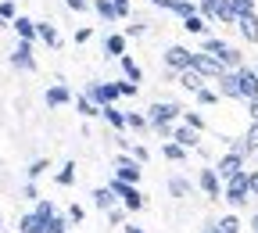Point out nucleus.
<instances>
[{
  "label": "nucleus",
  "mask_w": 258,
  "mask_h": 233,
  "mask_svg": "<svg viewBox=\"0 0 258 233\" xmlns=\"http://www.w3.org/2000/svg\"><path fill=\"white\" fill-rule=\"evenodd\" d=\"M176 119H183V108H179V104H172V101H154V104L147 108V122H151V129L172 126Z\"/></svg>",
  "instance_id": "obj_1"
},
{
  "label": "nucleus",
  "mask_w": 258,
  "mask_h": 233,
  "mask_svg": "<svg viewBox=\"0 0 258 233\" xmlns=\"http://www.w3.org/2000/svg\"><path fill=\"white\" fill-rule=\"evenodd\" d=\"M247 194H251V176H247V172H237L233 180H226V190H222V197H226V201H230L233 208L247 205Z\"/></svg>",
  "instance_id": "obj_2"
},
{
  "label": "nucleus",
  "mask_w": 258,
  "mask_h": 233,
  "mask_svg": "<svg viewBox=\"0 0 258 233\" xmlns=\"http://www.w3.org/2000/svg\"><path fill=\"white\" fill-rule=\"evenodd\" d=\"M108 187L115 190V197H122L125 212H140V208H144V194L137 190V183H125V180H118V176H115Z\"/></svg>",
  "instance_id": "obj_3"
},
{
  "label": "nucleus",
  "mask_w": 258,
  "mask_h": 233,
  "mask_svg": "<svg viewBox=\"0 0 258 233\" xmlns=\"http://www.w3.org/2000/svg\"><path fill=\"white\" fill-rule=\"evenodd\" d=\"M190 69H198L205 79H222L226 72H230V69H226V61H219V57H215V54H208V50L194 54V65H190Z\"/></svg>",
  "instance_id": "obj_4"
},
{
  "label": "nucleus",
  "mask_w": 258,
  "mask_h": 233,
  "mask_svg": "<svg viewBox=\"0 0 258 233\" xmlns=\"http://www.w3.org/2000/svg\"><path fill=\"white\" fill-rule=\"evenodd\" d=\"M205 50L215 54L219 61H226V69H240V50H237V47H230V43H222V40L208 36V40H205Z\"/></svg>",
  "instance_id": "obj_5"
},
{
  "label": "nucleus",
  "mask_w": 258,
  "mask_h": 233,
  "mask_svg": "<svg viewBox=\"0 0 258 233\" xmlns=\"http://www.w3.org/2000/svg\"><path fill=\"white\" fill-rule=\"evenodd\" d=\"M86 93H90L101 108H104V104H115L118 97H122V93H118V83H90V86H86Z\"/></svg>",
  "instance_id": "obj_6"
},
{
  "label": "nucleus",
  "mask_w": 258,
  "mask_h": 233,
  "mask_svg": "<svg viewBox=\"0 0 258 233\" xmlns=\"http://www.w3.org/2000/svg\"><path fill=\"white\" fill-rule=\"evenodd\" d=\"M115 176L125 180V183H137V180H140V158L118 154V158H115Z\"/></svg>",
  "instance_id": "obj_7"
},
{
  "label": "nucleus",
  "mask_w": 258,
  "mask_h": 233,
  "mask_svg": "<svg viewBox=\"0 0 258 233\" xmlns=\"http://www.w3.org/2000/svg\"><path fill=\"white\" fill-rule=\"evenodd\" d=\"M165 65H169L172 72H183V69H190V65H194V50H186V47L172 43V47L165 50Z\"/></svg>",
  "instance_id": "obj_8"
},
{
  "label": "nucleus",
  "mask_w": 258,
  "mask_h": 233,
  "mask_svg": "<svg viewBox=\"0 0 258 233\" xmlns=\"http://www.w3.org/2000/svg\"><path fill=\"white\" fill-rule=\"evenodd\" d=\"M198 187H201L208 197H219V194L226 190V183H222V176H219L215 169H201V172H198Z\"/></svg>",
  "instance_id": "obj_9"
},
{
  "label": "nucleus",
  "mask_w": 258,
  "mask_h": 233,
  "mask_svg": "<svg viewBox=\"0 0 258 233\" xmlns=\"http://www.w3.org/2000/svg\"><path fill=\"white\" fill-rule=\"evenodd\" d=\"M215 172L222 176V183H226V180H233L237 172H244V158L230 151V154H226V158H219V165H215Z\"/></svg>",
  "instance_id": "obj_10"
},
{
  "label": "nucleus",
  "mask_w": 258,
  "mask_h": 233,
  "mask_svg": "<svg viewBox=\"0 0 258 233\" xmlns=\"http://www.w3.org/2000/svg\"><path fill=\"white\" fill-rule=\"evenodd\" d=\"M237 76H240V97L244 101H251V97H258V69H237Z\"/></svg>",
  "instance_id": "obj_11"
},
{
  "label": "nucleus",
  "mask_w": 258,
  "mask_h": 233,
  "mask_svg": "<svg viewBox=\"0 0 258 233\" xmlns=\"http://www.w3.org/2000/svg\"><path fill=\"white\" fill-rule=\"evenodd\" d=\"M11 65H15V69H22V72H32V69H36V57H32V43H29V40L18 43V50L11 54Z\"/></svg>",
  "instance_id": "obj_12"
},
{
  "label": "nucleus",
  "mask_w": 258,
  "mask_h": 233,
  "mask_svg": "<svg viewBox=\"0 0 258 233\" xmlns=\"http://www.w3.org/2000/svg\"><path fill=\"white\" fill-rule=\"evenodd\" d=\"M176 83H179L183 90H190V93L205 90V76H201L198 69H183V72H176Z\"/></svg>",
  "instance_id": "obj_13"
},
{
  "label": "nucleus",
  "mask_w": 258,
  "mask_h": 233,
  "mask_svg": "<svg viewBox=\"0 0 258 233\" xmlns=\"http://www.w3.org/2000/svg\"><path fill=\"white\" fill-rule=\"evenodd\" d=\"M43 101H47V108H64V104L72 101V90L64 86V83H54V86L47 90V97H43Z\"/></svg>",
  "instance_id": "obj_14"
},
{
  "label": "nucleus",
  "mask_w": 258,
  "mask_h": 233,
  "mask_svg": "<svg viewBox=\"0 0 258 233\" xmlns=\"http://www.w3.org/2000/svg\"><path fill=\"white\" fill-rule=\"evenodd\" d=\"M219 93H222V97H237V101H244V97H240V76H237V69H230V72L219 79Z\"/></svg>",
  "instance_id": "obj_15"
},
{
  "label": "nucleus",
  "mask_w": 258,
  "mask_h": 233,
  "mask_svg": "<svg viewBox=\"0 0 258 233\" xmlns=\"http://www.w3.org/2000/svg\"><path fill=\"white\" fill-rule=\"evenodd\" d=\"M198 133H201V129H194V126H186V122H183L179 129H172V140H176V144H183V147H198Z\"/></svg>",
  "instance_id": "obj_16"
},
{
  "label": "nucleus",
  "mask_w": 258,
  "mask_h": 233,
  "mask_svg": "<svg viewBox=\"0 0 258 233\" xmlns=\"http://www.w3.org/2000/svg\"><path fill=\"white\" fill-rule=\"evenodd\" d=\"M237 29H240V36H244L247 43H258V15H244V18L237 22Z\"/></svg>",
  "instance_id": "obj_17"
},
{
  "label": "nucleus",
  "mask_w": 258,
  "mask_h": 233,
  "mask_svg": "<svg viewBox=\"0 0 258 233\" xmlns=\"http://www.w3.org/2000/svg\"><path fill=\"white\" fill-rule=\"evenodd\" d=\"M76 111H79V115H86V119H93V115H104V108H101V104H97V101H93V97H90V93H83V97H76Z\"/></svg>",
  "instance_id": "obj_18"
},
{
  "label": "nucleus",
  "mask_w": 258,
  "mask_h": 233,
  "mask_svg": "<svg viewBox=\"0 0 258 233\" xmlns=\"http://www.w3.org/2000/svg\"><path fill=\"white\" fill-rule=\"evenodd\" d=\"M93 205L101 208V212H111V208H115V190H111V187H97V190H93Z\"/></svg>",
  "instance_id": "obj_19"
},
{
  "label": "nucleus",
  "mask_w": 258,
  "mask_h": 233,
  "mask_svg": "<svg viewBox=\"0 0 258 233\" xmlns=\"http://www.w3.org/2000/svg\"><path fill=\"white\" fill-rule=\"evenodd\" d=\"M11 25L18 29V36H22V40H29V43H32V40H36V22H32V18H25V15H18V18H15Z\"/></svg>",
  "instance_id": "obj_20"
},
{
  "label": "nucleus",
  "mask_w": 258,
  "mask_h": 233,
  "mask_svg": "<svg viewBox=\"0 0 258 233\" xmlns=\"http://www.w3.org/2000/svg\"><path fill=\"white\" fill-rule=\"evenodd\" d=\"M43 229V219L36 215V212H25L22 219H18V233H40Z\"/></svg>",
  "instance_id": "obj_21"
},
{
  "label": "nucleus",
  "mask_w": 258,
  "mask_h": 233,
  "mask_svg": "<svg viewBox=\"0 0 258 233\" xmlns=\"http://www.w3.org/2000/svg\"><path fill=\"white\" fill-rule=\"evenodd\" d=\"M93 11L101 15L104 22H115V18H118V8H115V0H93Z\"/></svg>",
  "instance_id": "obj_22"
},
{
  "label": "nucleus",
  "mask_w": 258,
  "mask_h": 233,
  "mask_svg": "<svg viewBox=\"0 0 258 233\" xmlns=\"http://www.w3.org/2000/svg\"><path fill=\"white\" fill-rule=\"evenodd\" d=\"M208 233H240V219H237V215H226V219H219Z\"/></svg>",
  "instance_id": "obj_23"
},
{
  "label": "nucleus",
  "mask_w": 258,
  "mask_h": 233,
  "mask_svg": "<svg viewBox=\"0 0 258 233\" xmlns=\"http://www.w3.org/2000/svg\"><path fill=\"white\" fill-rule=\"evenodd\" d=\"M69 222H72L69 215H54V219H47V222H43V229H40V233H69Z\"/></svg>",
  "instance_id": "obj_24"
},
{
  "label": "nucleus",
  "mask_w": 258,
  "mask_h": 233,
  "mask_svg": "<svg viewBox=\"0 0 258 233\" xmlns=\"http://www.w3.org/2000/svg\"><path fill=\"white\" fill-rule=\"evenodd\" d=\"M118 65H122V76H125V79L140 83V65H137L133 57H125V54H122V57H118Z\"/></svg>",
  "instance_id": "obj_25"
},
{
  "label": "nucleus",
  "mask_w": 258,
  "mask_h": 233,
  "mask_svg": "<svg viewBox=\"0 0 258 233\" xmlns=\"http://www.w3.org/2000/svg\"><path fill=\"white\" fill-rule=\"evenodd\" d=\"M36 36H40L47 47H57V32H54V25H47V22H36Z\"/></svg>",
  "instance_id": "obj_26"
},
{
  "label": "nucleus",
  "mask_w": 258,
  "mask_h": 233,
  "mask_svg": "<svg viewBox=\"0 0 258 233\" xmlns=\"http://www.w3.org/2000/svg\"><path fill=\"white\" fill-rule=\"evenodd\" d=\"M76 183V161H64L57 172V187H72Z\"/></svg>",
  "instance_id": "obj_27"
},
{
  "label": "nucleus",
  "mask_w": 258,
  "mask_h": 233,
  "mask_svg": "<svg viewBox=\"0 0 258 233\" xmlns=\"http://www.w3.org/2000/svg\"><path fill=\"white\" fill-rule=\"evenodd\" d=\"M183 29H186V32H194V36H201L208 25H205V18H201V15H186V18H183Z\"/></svg>",
  "instance_id": "obj_28"
},
{
  "label": "nucleus",
  "mask_w": 258,
  "mask_h": 233,
  "mask_svg": "<svg viewBox=\"0 0 258 233\" xmlns=\"http://www.w3.org/2000/svg\"><path fill=\"white\" fill-rule=\"evenodd\" d=\"M104 50H108L111 57H122V54H125V36H108V40H104Z\"/></svg>",
  "instance_id": "obj_29"
},
{
  "label": "nucleus",
  "mask_w": 258,
  "mask_h": 233,
  "mask_svg": "<svg viewBox=\"0 0 258 233\" xmlns=\"http://www.w3.org/2000/svg\"><path fill=\"white\" fill-rule=\"evenodd\" d=\"M104 119H108V122H111L115 129H125V126H129V122H125V115H122V111H118L115 104H104Z\"/></svg>",
  "instance_id": "obj_30"
},
{
  "label": "nucleus",
  "mask_w": 258,
  "mask_h": 233,
  "mask_svg": "<svg viewBox=\"0 0 258 233\" xmlns=\"http://www.w3.org/2000/svg\"><path fill=\"white\" fill-rule=\"evenodd\" d=\"M32 212H36V215H40L43 222L57 215V208H54V201H47V197H40V201H36V208H32Z\"/></svg>",
  "instance_id": "obj_31"
},
{
  "label": "nucleus",
  "mask_w": 258,
  "mask_h": 233,
  "mask_svg": "<svg viewBox=\"0 0 258 233\" xmlns=\"http://www.w3.org/2000/svg\"><path fill=\"white\" fill-rule=\"evenodd\" d=\"M230 151H233V154H240V158H247V154H254V147L247 144V137H240V140H230Z\"/></svg>",
  "instance_id": "obj_32"
},
{
  "label": "nucleus",
  "mask_w": 258,
  "mask_h": 233,
  "mask_svg": "<svg viewBox=\"0 0 258 233\" xmlns=\"http://www.w3.org/2000/svg\"><path fill=\"white\" fill-rule=\"evenodd\" d=\"M169 190H172V197H186V194H190V180H183V176H176V180L169 183Z\"/></svg>",
  "instance_id": "obj_33"
},
{
  "label": "nucleus",
  "mask_w": 258,
  "mask_h": 233,
  "mask_svg": "<svg viewBox=\"0 0 258 233\" xmlns=\"http://www.w3.org/2000/svg\"><path fill=\"white\" fill-rule=\"evenodd\" d=\"M47 169H50V165H47V158H36V161H32L25 172H29V180H40V176H43Z\"/></svg>",
  "instance_id": "obj_34"
},
{
  "label": "nucleus",
  "mask_w": 258,
  "mask_h": 233,
  "mask_svg": "<svg viewBox=\"0 0 258 233\" xmlns=\"http://www.w3.org/2000/svg\"><path fill=\"white\" fill-rule=\"evenodd\" d=\"M172 11H176L179 18H186V15H198V8H194L190 0H172Z\"/></svg>",
  "instance_id": "obj_35"
},
{
  "label": "nucleus",
  "mask_w": 258,
  "mask_h": 233,
  "mask_svg": "<svg viewBox=\"0 0 258 233\" xmlns=\"http://www.w3.org/2000/svg\"><path fill=\"white\" fill-rule=\"evenodd\" d=\"M233 11H237V22L244 15H254V0H233Z\"/></svg>",
  "instance_id": "obj_36"
},
{
  "label": "nucleus",
  "mask_w": 258,
  "mask_h": 233,
  "mask_svg": "<svg viewBox=\"0 0 258 233\" xmlns=\"http://www.w3.org/2000/svg\"><path fill=\"white\" fill-rule=\"evenodd\" d=\"M201 15H205L208 22H215V18H219V0H201Z\"/></svg>",
  "instance_id": "obj_37"
},
{
  "label": "nucleus",
  "mask_w": 258,
  "mask_h": 233,
  "mask_svg": "<svg viewBox=\"0 0 258 233\" xmlns=\"http://www.w3.org/2000/svg\"><path fill=\"white\" fill-rule=\"evenodd\" d=\"M183 154H186L183 144H165V158H169V161H183Z\"/></svg>",
  "instance_id": "obj_38"
},
{
  "label": "nucleus",
  "mask_w": 258,
  "mask_h": 233,
  "mask_svg": "<svg viewBox=\"0 0 258 233\" xmlns=\"http://www.w3.org/2000/svg\"><path fill=\"white\" fill-rule=\"evenodd\" d=\"M125 122H129V129H144V126H151V122H147V115H137V111H129V115H125Z\"/></svg>",
  "instance_id": "obj_39"
},
{
  "label": "nucleus",
  "mask_w": 258,
  "mask_h": 233,
  "mask_svg": "<svg viewBox=\"0 0 258 233\" xmlns=\"http://www.w3.org/2000/svg\"><path fill=\"white\" fill-rule=\"evenodd\" d=\"M22 197H25V201H40V190H36V180H29V183L22 187Z\"/></svg>",
  "instance_id": "obj_40"
},
{
  "label": "nucleus",
  "mask_w": 258,
  "mask_h": 233,
  "mask_svg": "<svg viewBox=\"0 0 258 233\" xmlns=\"http://www.w3.org/2000/svg\"><path fill=\"white\" fill-rule=\"evenodd\" d=\"M18 15H15V4L11 0H4V4H0V22H15Z\"/></svg>",
  "instance_id": "obj_41"
},
{
  "label": "nucleus",
  "mask_w": 258,
  "mask_h": 233,
  "mask_svg": "<svg viewBox=\"0 0 258 233\" xmlns=\"http://www.w3.org/2000/svg\"><path fill=\"white\" fill-rule=\"evenodd\" d=\"M198 104H219V93H212V90H198Z\"/></svg>",
  "instance_id": "obj_42"
},
{
  "label": "nucleus",
  "mask_w": 258,
  "mask_h": 233,
  "mask_svg": "<svg viewBox=\"0 0 258 233\" xmlns=\"http://www.w3.org/2000/svg\"><path fill=\"white\" fill-rule=\"evenodd\" d=\"M183 122H186V126H194V129H205V119H201L198 111H183Z\"/></svg>",
  "instance_id": "obj_43"
},
{
  "label": "nucleus",
  "mask_w": 258,
  "mask_h": 233,
  "mask_svg": "<svg viewBox=\"0 0 258 233\" xmlns=\"http://www.w3.org/2000/svg\"><path fill=\"white\" fill-rule=\"evenodd\" d=\"M118 93H122V97H133V93H137V83H133V79L118 83Z\"/></svg>",
  "instance_id": "obj_44"
},
{
  "label": "nucleus",
  "mask_w": 258,
  "mask_h": 233,
  "mask_svg": "<svg viewBox=\"0 0 258 233\" xmlns=\"http://www.w3.org/2000/svg\"><path fill=\"white\" fill-rule=\"evenodd\" d=\"M247 144L258 151V122H251V129H247Z\"/></svg>",
  "instance_id": "obj_45"
},
{
  "label": "nucleus",
  "mask_w": 258,
  "mask_h": 233,
  "mask_svg": "<svg viewBox=\"0 0 258 233\" xmlns=\"http://www.w3.org/2000/svg\"><path fill=\"white\" fill-rule=\"evenodd\" d=\"M144 32V22H133V25H125V36H140Z\"/></svg>",
  "instance_id": "obj_46"
},
{
  "label": "nucleus",
  "mask_w": 258,
  "mask_h": 233,
  "mask_svg": "<svg viewBox=\"0 0 258 233\" xmlns=\"http://www.w3.org/2000/svg\"><path fill=\"white\" fill-rule=\"evenodd\" d=\"M115 8H118V18H129V0H115Z\"/></svg>",
  "instance_id": "obj_47"
},
{
  "label": "nucleus",
  "mask_w": 258,
  "mask_h": 233,
  "mask_svg": "<svg viewBox=\"0 0 258 233\" xmlns=\"http://www.w3.org/2000/svg\"><path fill=\"white\" fill-rule=\"evenodd\" d=\"M247 111H251V122H258V97H251V101H247Z\"/></svg>",
  "instance_id": "obj_48"
},
{
  "label": "nucleus",
  "mask_w": 258,
  "mask_h": 233,
  "mask_svg": "<svg viewBox=\"0 0 258 233\" xmlns=\"http://www.w3.org/2000/svg\"><path fill=\"white\" fill-rule=\"evenodd\" d=\"M69 219H72V222H83V208L72 205V208H69Z\"/></svg>",
  "instance_id": "obj_49"
},
{
  "label": "nucleus",
  "mask_w": 258,
  "mask_h": 233,
  "mask_svg": "<svg viewBox=\"0 0 258 233\" xmlns=\"http://www.w3.org/2000/svg\"><path fill=\"white\" fill-rule=\"evenodd\" d=\"M122 215H125V212H122V208H111V212H108V219H111V222H115V226H118V222H122Z\"/></svg>",
  "instance_id": "obj_50"
},
{
  "label": "nucleus",
  "mask_w": 258,
  "mask_h": 233,
  "mask_svg": "<svg viewBox=\"0 0 258 233\" xmlns=\"http://www.w3.org/2000/svg\"><path fill=\"white\" fill-rule=\"evenodd\" d=\"M251 176V197H258V172H247Z\"/></svg>",
  "instance_id": "obj_51"
},
{
  "label": "nucleus",
  "mask_w": 258,
  "mask_h": 233,
  "mask_svg": "<svg viewBox=\"0 0 258 233\" xmlns=\"http://www.w3.org/2000/svg\"><path fill=\"white\" fill-rule=\"evenodd\" d=\"M64 4H69V8H76V11H83V8H86V0H64Z\"/></svg>",
  "instance_id": "obj_52"
},
{
  "label": "nucleus",
  "mask_w": 258,
  "mask_h": 233,
  "mask_svg": "<svg viewBox=\"0 0 258 233\" xmlns=\"http://www.w3.org/2000/svg\"><path fill=\"white\" fill-rule=\"evenodd\" d=\"M151 4H154V8H169V11H172V0H151Z\"/></svg>",
  "instance_id": "obj_53"
},
{
  "label": "nucleus",
  "mask_w": 258,
  "mask_h": 233,
  "mask_svg": "<svg viewBox=\"0 0 258 233\" xmlns=\"http://www.w3.org/2000/svg\"><path fill=\"white\" fill-rule=\"evenodd\" d=\"M125 233H144V229L140 226H125Z\"/></svg>",
  "instance_id": "obj_54"
},
{
  "label": "nucleus",
  "mask_w": 258,
  "mask_h": 233,
  "mask_svg": "<svg viewBox=\"0 0 258 233\" xmlns=\"http://www.w3.org/2000/svg\"><path fill=\"white\" fill-rule=\"evenodd\" d=\"M251 229H254V233H258V215H254V219H251Z\"/></svg>",
  "instance_id": "obj_55"
},
{
  "label": "nucleus",
  "mask_w": 258,
  "mask_h": 233,
  "mask_svg": "<svg viewBox=\"0 0 258 233\" xmlns=\"http://www.w3.org/2000/svg\"><path fill=\"white\" fill-rule=\"evenodd\" d=\"M254 69H258V65H254Z\"/></svg>",
  "instance_id": "obj_56"
}]
</instances>
